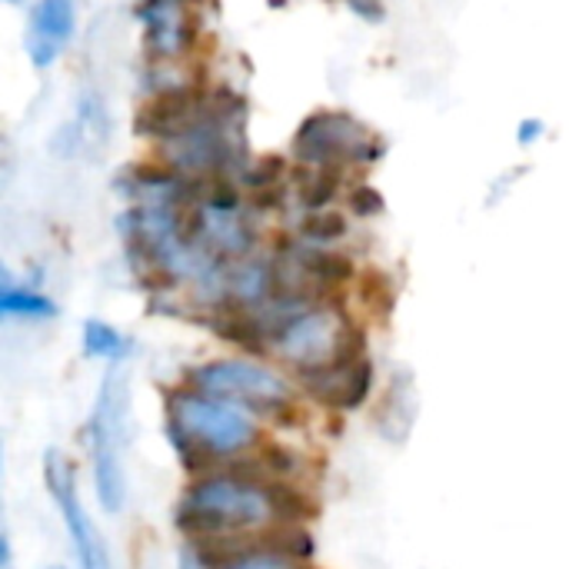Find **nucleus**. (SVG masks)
<instances>
[{
    "label": "nucleus",
    "mask_w": 569,
    "mask_h": 569,
    "mask_svg": "<svg viewBox=\"0 0 569 569\" xmlns=\"http://www.w3.org/2000/svg\"><path fill=\"white\" fill-rule=\"evenodd\" d=\"M170 437L183 460H230L260 443L257 413L243 403L210 397L203 390H177L167 403Z\"/></svg>",
    "instance_id": "f03ea898"
},
{
    "label": "nucleus",
    "mask_w": 569,
    "mask_h": 569,
    "mask_svg": "<svg viewBox=\"0 0 569 569\" xmlns=\"http://www.w3.org/2000/svg\"><path fill=\"white\" fill-rule=\"evenodd\" d=\"M43 477H47V490L57 500V510L63 517V527L70 533L73 553L80 569H110V553L107 543L100 537V530L93 527V520L87 517L80 493H77V480H73V467L60 450H50L43 457Z\"/></svg>",
    "instance_id": "6e6552de"
},
{
    "label": "nucleus",
    "mask_w": 569,
    "mask_h": 569,
    "mask_svg": "<svg viewBox=\"0 0 569 569\" xmlns=\"http://www.w3.org/2000/svg\"><path fill=\"white\" fill-rule=\"evenodd\" d=\"M543 137V120H523L520 123V143H537Z\"/></svg>",
    "instance_id": "dca6fc26"
},
{
    "label": "nucleus",
    "mask_w": 569,
    "mask_h": 569,
    "mask_svg": "<svg viewBox=\"0 0 569 569\" xmlns=\"http://www.w3.org/2000/svg\"><path fill=\"white\" fill-rule=\"evenodd\" d=\"M83 353L117 363V360H123L130 353V343L117 327H110L103 320H87L83 323Z\"/></svg>",
    "instance_id": "ddd939ff"
},
{
    "label": "nucleus",
    "mask_w": 569,
    "mask_h": 569,
    "mask_svg": "<svg viewBox=\"0 0 569 569\" xmlns=\"http://www.w3.org/2000/svg\"><path fill=\"white\" fill-rule=\"evenodd\" d=\"M127 380L123 373H107L90 413V463H93V490L107 513H120L127 503Z\"/></svg>",
    "instance_id": "20e7f679"
},
{
    "label": "nucleus",
    "mask_w": 569,
    "mask_h": 569,
    "mask_svg": "<svg viewBox=\"0 0 569 569\" xmlns=\"http://www.w3.org/2000/svg\"><path fill=\"white\" fill-rule=\"evenodd\" d=\"M140 17L147 53L153 60H177L187 53L193 37V17L187 0H147Z\"/></svg>",
    "instance_id": "1a4fd4ad"
},
{
    "label": "nucleus",
    "mask_w": 569,
    "mask_h": 569,
    "mask_svg": "<svg viewBox=\"0 0 569 569\" xmlns=\"http://www.w3.org/2000/svg\"><path fill=\"white\" fill-rule=\"evenodd\" d=\"M350 203H353V210H357L360 217H370V213H373V210L380 207L377 193H370V190H360V193H357V197H353Z\"/></svg>",
    "instance_id": "2eb2a0df"
},
{
    "label": "nucleus",
    "mask_w": 569,
    "mask_h": 569,
    "mask_svg": "<svg viewBox=\"0 0 569 569\" xmlns=\"http://www.w3.org/2000/svg\"><path fill=\"white\" fill-rule=\"evenodd\" d=\"M220 569H307L297 557L283 553V550H273V547H260V550H247L240 553L237 560L223 563Z\"/></svg>",
    "instance_id": "4468645a"
},
{
    "label": "nucleus",
    "mask_w": 569,
    "mask_h": 569,
    "mask_svg": "<svg viewBox=\"0 0 569 569\" xmlns=\"http://www.w3.org/2000/svg\"><path fill=\"white\" fill-rule=\"evenodd\" d=\"M190 383H193V390H203L210 397L243 403L253 413H290L293 410L290 383L267 363H257L247 357L200 363L190 373Z\"/></svg>",
    "instance_id": "39448f33"
},
{
    "label": "nucleus",
    "mask_w": 569,
    "mask_h": 569,
    "mask_svg": "<svg viewBox=\"0 0 569 569\" xmlns=\"http://www.w3.org/2000/svg\"><path fill=\"white\" fill-rule=\"evenodd\" d=\"M77 27L73 0H37L27 30V53L37 67H50L70 43Z\"/></svg>",
    "instance_id": "9d476101"
},
{
    "label": "nucleus",
    "mask_w": 569,
    "mask_h": 569,
    "mask_svg": "<svg viewBox=\"0 0 569 569\" xmlns=\"http://www.w3.org/2000/svg\"><path fill=\"white\" fill-rule=\"evenodd\" d=\"M190 233L213 260H243L253 247V220L230 190H207L190 210Z\"/></svg>",
    "instance_id": "0eeeda50"
},
{
    "label": "nucleus",
    "mask_w": 569,
    "mask_h": 569,
    "mask_svg": "<svg viewBox=\"0 0 569 569\" xmlns=\"http://www.w3.org/2000/svg\"><path fill=\"white\" fill-rule=\"evenodd\" d=\"M377 153L373 133L347 113H313L297 133V157L307 167L337 170L350 160L370 163Z\"/></svg>",
    "instance_id": "423d86ee"
},
{
    "label": "nucleus",
    "mask_w": 569,
    "mask_h": 569,
    "mask_svg": "<svg viewBox=\"0 0 569 569\" xmlns=\"http://www.w3.org/2000/svg\"><path fill=\"white\" fill-rule=\"evenodd\" d=\"M307 387L310 393L327 403V407H337V410H353L360 407L367 397H370V387H373V367L367 357L353 353L347 357L343 363L323 370V373H313L307 377Z\"/></svg>",
    "instance_id": "9b49d317"
},
{
    "label": "nucleus",
    "mask_w": 569,
    "mask_h": 569,
    "mask_svg": "<svg viewBox=\"0 0 569 569\" xmlns=\"http://www.w3.org/2000/svg\"><path fill=\"white\" fill-rule=\"evenodd\" d=\"M357 343L360 340H357L350 320L337 307L310 303V307L293 310L283 323H277L267 350L307 380V377L323 373V370L343 363L347 357H353Z\"/></svg>",
    "instance_id": "7ed1b4c3"
},
{
    "label": "nucleus",
    "mask_w": 569,
    "mask_h": 569,
    "mask_svg": "<svg viewBox=\"0 0 569 569\" xmlns=\"http://www.w3.org/2000/svg\"><path fill=\"white\" fill-rule=\"evenodd\" d=\"M177 517L193 540L253 537L277 523H297L290 513V490L267 487L240 470L207 473L190 483Z\"/></svg>",
    "instance_id": "f257e3e1"
},
{
    "label": "nucleus",
    "mask_w": 569,
    "mask_h": 569,
    "mask_svg": "<svg viewBox=\"0 0 569 569\" xmlns=\"http://www.w3.org/2000/svg\"><path fill=\"white\" fill-rule=\"evenodd\" d=\"M0 313H3V317H23V320H50V317H57V303H53L50 297H43L40 290L17 287L13 277L3 270Z\"/></svg>",
    "instance_id": "f8f14e48"
}]
</instances>
